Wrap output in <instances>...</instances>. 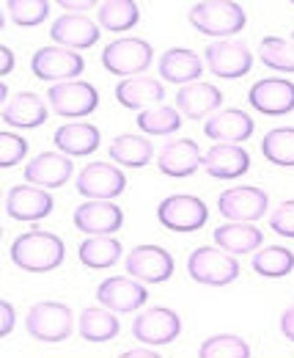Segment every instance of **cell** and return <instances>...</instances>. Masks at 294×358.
Masks as SVG:
<instances>
[{
  "mask_svg": "<svg viewBox=\"0 0 294 358\" xmlns=\"http://www.w3.org/2000/svg\"><path fill=\"white\" fill-rule=\"evenodd\" d=\"M11 259L17 268L28 270V273H50L64 262V243L58 234L34 229L14 240Z\"/></svg>",
  "mask_w": 294,
  "mask_h": 358,
  "instance_id": "6da1fadb",
  "label": "cell"
},
{
  "mask_svg": "<svg viewBox=\"0 0 294 358\" xmlns=\"http://www.w3.org/2000/svg\"><path fill=\"white\" fill-rule=\"evenodd\" d=\"M214 243L220 245V251L226 254H251L261 245V229L253 224H223L214 229Z\"/></svg>",
  "mask_w": 294,
  "mask_h": 358,
  "instance_id": "83f0119b",
  "label": "cell"
},
{
  "mask_svg": "<svg viewBox=\"0 0 294 358\" xmlns=\"http://www.w3.org/2000/svg\"><path fill=\"white\" fill-rule=\"evenodd\" d=\"M281 331H284L286 339L294 342V306H289V309L284 312V317H281Z\"/></svg>",
  "mask_w": 294,
  "mask_h": 358,
  "instance_id": "b9f144b4",
  "label": "cell"
},
{
  "mask_svg": "<svg viewBox=\"0 0 294 358\" xmlns=\"http://www.w3.org/2000/svg\"><path fill=\"white\" fill-rule=\"evenodd\" d=\"M157 166L166 177H190L204 166V155L196 141L182 138V141H170L168 146H163Z\"/></svg>",
  "mask_w": 294,
  "mask_h": 358,
  "instance_id": "d6986e66",
  "label": "cell"
},
{
  "mask_svg": "<svg viewBox=\"0 0 294 358\" xmlns=\"http://www.w3.org/2000/svg\"><path fill=\"white\" fill-rule=\"evenodd\" d=\"M55 146L69 157H85L99 149V130L88 122H69L55 130Z\"/></svg>",
  "mask_w": 294,
  "mask_h": 358,
  "instance_id": "4316f807",
  "label": "cell"
},
{
  "mask_svg": "<svg viewBox=\"0 0 294 358\" xmlns=\"http://www.w3.org/2000/svg\"><path fill=\"white\" fill-rule=\"evenodd\" d=\"M261 155L275 166H294V127L270 130L261 141Z\"/></svg>",
  "mask_w": 294,
  "mask_h": 358,
  "instance_id": "d6a6232c",
  "label": "cell"
},
{
  "mask_svg": "<svg viewBox=\"0 0 294 358\" xmlns=\"http://www.w3.org/2000/svg\"><path fill=\"white\" fill-rule=\"evenodd\" d=\"M119 358H163L160 353H154V350H146V348H135V350H126L124 356Z\"/></svg>",
  "mask_w": 294,
  "mask_h": 358,
  "instance_id": "ee69618b",
  "label": "cell"
},
{
  "mask_svg": "<svg viewBox=\"0 0 294 358\" xmlns=\"http://www.w3.org/2000/svg\"><path fill=\"white\" fill-rule=\"evenodd\" d=\"M267 207H270V199L258 187H231V190H223L220 199H217L220 215L234 221V224L258 221L267 213Z\"/></svg>",
  "mask_w": 294,
  "mask_h": 358,
  "instance_id": "9c48e42d",
  "label": "cell"
},
{
  "mask_svg": "<svg viewBox=\"0 0 294 358\" xmlns=\"http://www.w3.org/2000/svg\"><path fill=\"white\" fill-rule=\"evenodd\" d=\"M198 358H251V348L234 334H217L201 345Z\"/></svg>",
  "mask_w": 294,
  "mask_h": 358,
  "instance_id": "8d00e7d4",
  "label": "cell"
},
{
  "mask_svg": "<svg viewBox=\"0 0 294 358\" xmlns=\"http://www.w3.org/2000/svg\"><path fill=\"white\" fill-rule=\"evenodd\" d=\"M248 102L258 113L286 116L294 110V83L284 78H264L248 91Z\"/></svg>",
  "mask_w": 294,
  "mask_h": 358,
  "instance_id": "5bb4252c",
  "label": "cell"
},
{
  "mask_svg": "<svg viewBox=\"0 0 294 358\" xmlns=\"http://www.w3.org/2000/svg\"><path fill=\"white\" fill-rule=\"evenodd\" d=\"M179 331H182V320L176 317V312L163 306L143 312L132 322V334L143 345H168L179 336Z\"/></svg>",
  "mask_w": 294,
  "mask_h": 358,
  "instance_id": "e0dca14e",
  "label": "cell"
},
{
  "mask_svg": "<svg viewBox=\"0 0 294 358\" xmlns=\"http://www.w3.org/2000/svg\"><path fill=\"white\" fill-rule=\"evenodd\" d=\"M204 133H207V138H212V141H220V143H240V141L251 138L253 119L245 113V110L228 108V110H220L217 116L207 119Z\"/></svg>",
  "mask_w": 294,
  "mask_h": 358,
  "instance_id": "d4e9b609",
  "label": "cell"
},
{
  "mask_svg": "<svg viewBox=\"0 0 294 358\" xmlns=\"http://www.w3.org/2000/svg\"><path fill=\"white\" fill-rule=\"evenodd\" d=\"M47 14H50L47 0H11L8 3V17L17 25H39Z\"/></svg>",
  "mask_w": 294,
  "mask_h": 358,
  "instance_id": "74e56055",
  "label": "cell"
},
{
  "mask_svg": "<svg viewBox=\"0 0 294 358\" xmlns=\"http://www.w3.org/2000/svg\"><path fill=\"white\" fill-rule=\"evenodd\" d=\"M292 45H294V34H292Z\"/></svg>",
  "mask_w": 294,
  "mask_h": 358,
  "instance_id": "f6af8a7d",
  "label": "cell"
},
{
  "mask_svg": "<svg viewBox=\"0 0 294 358\" xmlns=\"http://www.w3.org/2000/svg\"><path fill=\"white\" fill-rule=\"evenodd\" d=\"M207 66L212 75L226 78V80H237L242 75H248L253 66V52L242 42H214L207 47Z\"/></svg>",
  "mask_w": 294,
  "mask_h": 358,
  "instance_id": "4fadbf2b",
  "label": "cell"
},
{
  "mask_svg": "<svg viewBox=\"0 0 294 358\" xmlns=\"http://www.w3.org/2000/svg\"><path fill=\"white\" fill-rule=\"evenodd\" d=\"M138 20H140V8L132 0H110V3H102L99 6V25L105 31L122 34V31L135 28Z\"/></svg>",
  "mask_w": 294,
  "mask_h": 358,
  "instance_id": "4dcf8cb0",
  "label": "cell"
},
{
  "mask_svg": "<svg viewBox=\"0 0 294 358\" xmlns=\"http://www.w3.org/2000/svg\"><path fill=\"white\" fill-rule=\"evenodd\" d=\"M157 218L170 231H198L210 221V210L198 196L176 193V196H168L160 201Z\"/></svg>",
  "mask_w": 294,
  "mask_h": 358,
  "instance_id": "52a82bcc",
  "label": "cell"
},
{
  "mask_svg": "<svg viewBox=\"0 0 294 358\" xmlns=\"http://www.w3.org/2000/svg\"><path fill=\"white\" fill-rule=\"evenodd\" d=\"M152 141L140 138V135H119L110 143V157L113 163L126 166V169H143L152 160Z\"/></svg>",
  "mask_w": 294,
  "mask_h": 358,
  "instance_id": "f1b7e54d",
  "label": "cell"
},
{
  "mask_svg": "<svg viewBox=\"0 0 294 358\" xmlns=\"http://www.w3.org/2000/svg\"><path fill=\"white\" fill-rule=\"evenodd\" d=\"M52 207H55L52 196L31 185H17L6 196V213L17 221H42L52 213Z\"/></svg>",
  "mask_w": 294,
  "mask_h": 358,
  "instance_id": "ac0fdd59",
  "label": "cell"
},
{
  "mask_svg": "<svg viewBox=\"0 0 294 358\" xmlns=\"http://www.w3.org/2000/svg\"><path fill=\"white\" fill-rule=\"evenodd\" d=\"M204 169L217 179H237L251 169V155L240 143H214L204 155Z\"/></svg>",
  "mask_w": 294,
  "mask_h": 358,
  "instance_id": "ffe728a7",
  "label": "cell"
},
{
  "mask_svg": "<svg viewBox=\"0 0 294 358\" xmlns=\"http://www.w3.org/2000/svg\"><path fill=\"white\" fill-rule=\"evenodd\" d=\"M220 102H223V94L212 83H190V86H182L176 94V110L193 122L210 116L212 110L220 108Z\"/></svg>",
  "mask_w": 294,
  "mask_h": 358,
  "instance_id": "cb8c5ba5",
  "label": "cell"
},
{
  "mask_svg": "<svg viewBox=\"0 0 294 358\" xmlns=\"http://www.w3.org/2000/svg\"><path fill=\"white\" fill-rule=\"evenodd\" d=\"M72 177V163L64 155L55 152H42L36 155L28 166H25V179L31 185H39L42 190H55L61 185H66Z\"/></svg>",
  "mask_w": 294,
  "mask_h": 358,
  "instance_id": "44dd1931",
  "label": "cell"
},
{
  "mask_svg": "<svg viewBox=\"0 0 294 358\" xmlns=\"http://www.w3.org/2000/svg\"><path fill=\"white\" fill-rule=\"evenodd\" d=\"M124 224V213L113 201H85L75 210V226L88 237H110Z\"/></svg>",
  "mask_w": 294,
  "mask_h": 358,
  "instance_id": "9a60e30c",
  "label": "cell"
},
{
  "mask_svg": "<svg viewBox=\"0 0 294 358\" xmlns=\"http://www.w3.org/2000/svg\"><path fill=\"white\" fill-rule=\"evenodd\" d=\"M102 64L110 75H126V78H138L140 72L149 69L152 64V45L135 36L116 39L105 47L102 52Z\"/></svg>",
  "mask_w": 294,
  "mask_h": 358,
  "instance_id": "8992f818",
  "label": "cell"
},
{
  "mask_svg": "<svg viewBox=\"0 0 294 358\" xmlns=\"http://www.w3.org/2000/svg\"><path fill=\"white\" fill-rule=\"evenodd\" d=\"M50 105L58 116H66V119H83L91 116L99 105V91L94 89L91 83L85 80H69V83H58V86H50Z\"/></svg>",
  "mask_w": 294,
  "mask_h": 358,
  "instance_id": "ba28073f",
  "label": "cell"
},
{
  "mask_svg": "<svg viewBox=\"0 0 294 358\" xmlns=\"http://www.w3.org/2000/svg\"><path fill=\"white\" fill-rule=\"evenodd\" d=\"M3 122L11 124V127H22V130L42 127L47 122V105H44V99L39 94L22 91V94L11 96L3 105Z\"/></svg>",
  "mask_w": 294,
  "mask_h": 358,
  "instance_id": "7402d4cb",
  "label": "cell"
},
{
  "mask_svg": "<svg viewBox=\"0 0 294 358\" xmlns=\"http://www.w3.org/2000/svg\"><path fill=\"white\" fill-rule=\"evenodd\" d=\"M201 72H204V61H201L193 50L173 47V50H168V52L160 58V75H163V80L176 83V86L198 83Z\"/></svg>",
  "mask_w": 294,
  "mask_h": 358,
  "instance_id": "603a6c76",
  "label": "cell"
},
{
  "mask_svg": "<svg viewBox=\"0 0 294 358\" xmlns=\"http://www.w3.org/2000/svg\"><path fill=\"white\" fill-rule=\"evenodd\" d=\"M99 34H102V31H99V25H96L91 17L75 14V11L61 14V17L52 22V31H50L52 42L66 47V50H85V47L96 45V42H99Z\"/></svg>",
  "mask_w": 294,
  "mask_h": 358,
  "instance_id": "2e32d148",
  "label": "cell"
},
{
  "mask_svg": "<svg viewBox=\"0 0 294 358\" xmlns=\"http://www.w3.org/2000/svg\"><path fill=\"white\" fill-rule=\"evenodd\" d=\"M0 55H3V64H0V75H8L14 69V50L11 47H0Z\"/></svg>",
  "mask_w": 294,
  "mask_h": 358,
  "instance_id": "7bdbcfd3",
  "label": "cell"
},
{
  "mask_svg": "<svg viewBox=\"0 0 294 358\" xmlns=\"http://www.w3.org/2000/svg\"><path fill=\"white\" fill-rule=\"evenodd\" d=\"M258 58L275 72H294V45L281 36H267L258 45Z\"/></svg>",
  "mask_w": 294,
  "mask_h": 358,
  "instance_id": "d590c367",
  "label": "cell"
},
{
  "mask_svg": "<svg viewBox=\"0 0 294 358\" xmlns=\"http://www.w3.org/2000/svg\"><path fill=\"white\" fill-rule=\"evenodd\" d=\"M96 301L110 309V312H135L140 309L146 301H149V292L146 287L138 281V278H126V275H113V278H105L96 289Z\"/></svg>",
  "mask_w": 294,
  "mask_h": 358,
  "instance_id": "7c38bea8",
  "label": "cell"
},
{
  "mask_svg": "<svg viewBox=\"0 0 294 358\" xmlns=\"http://www.w3.org/2000/svg\"><path fill=\"white\" fill-rule=\"evenodd\" d=\"M124 187V174L119 171V166H110V163H88L78 174V193H83L91 201H110L122 196Z\"/></svg>",
  "mask_w": 294,
  "mask_h": 358,
  "instance_id": "30bf717a",
  "label": "cell"
},
{
  "mask_svg": "<svg viewBox=\"0 0 294 358\" xmlns=\"http://www.w3.org/2000/svg\"><path fill=\"white\" fill-rule=\"evenodd\" d=\"M190 25L204 36H234L245 28V8L228 0H204L190 8Z\"/></svg>",
  "mask_w": 294,
  "mask_h": 358,
  "instance_id": "7a4b0ae2",
  "label": "cell"
},
{
  "mask_svg": "<svg viewBox=\"0 0 294 358\" xmlns=\"http://www.w3.org/2000/svg\"><path fill=\"white\" fill-rule=\"evenodd\" d=\"M187 273L193 281L198 284H210V287H226L240 275V265L231 254L217 251V248H196L187 259Z\"/></svg>",
  "mask_w": 294,
  "mask_h": 358,
  "instance_id": "277c9868",
  "label": "cell"
},
{
  "mask_svg": "<svg viewBox=\"0 0 294 358\" xmlns=\"http://www.w3.org/2000/svg\"><path fill=\"white\" fill-rule=\"evenodd\" d=\"M28 152V143L14 133H0V166L3 169H14Z\"/></svg>",
  "mask_w": 294,
  "mask_h": 358,
  "instance_id": "f35d334b",
  "label": "cell"
},
{
  "mask_svg": "<svg viewBox=\"0 0 294 358\" xmlns=\"http://www.w3.org/2000/svg\"><path fill=\"white\" fill-rule=\"evenodd\" d=\"M270 229L278 231L281 237L294 240V201H284L272 215H270Z\"/></svg>",
  "mask_w": 294,
  "mask_h": 358,
  "instance_id": "ab89813d",
  "label": "cell"
},
{
  "mask_svg": "<svg viewBox=\"0 0 294 358\" xmlns=\"http://www.w3.org/2000/svg\"><path fill=\"white\" fill-rule=\"evenodd\" d=\"M126 273L146 284H163L173 275V257L160 245H138L126 257Z\"/></svg>",
  "mask_w": 294,
  "mask_h": 358,
  "instance_id": "8fae6325",
  "label": "cell"
},
{
  "mask_svg": "<svg viewBox=\"0 0 294 358\" xmlns=\"http://www.w3.org/2000/svg\"><path fill=\"white\" fill-rule=\"evenodd\" d=\"M138 127L149 135H168V133H176V130L182 127V119H179V110H176V108L154 105V108L140 110Z\"/></svg>",
  "mask_w": 294,
  "mask_h": 358,
  "instance_id": "e575fe53",
  "label": "cell"
},
{
  "mask_svg": "<svg viewBox=\"0 0 294 358\" xmlns=\"http://www.w3.org/2000/svg\"><path fill=\"white\" fill-rule=\"evenodd\" d=\"M163 96H166L163 80H154V78H126L116 86V99L124 108H135V110L154 108L163 102Z\"/></svg>",
  "mask_w": 294,
  "mask_h": 358,
  "instance_id": "484cf974",
  "label": "cell"
},
{
  "mask_svg": "<svg viewBox=\"0 0 294 358\" xmlns=\"http://www.w3.org/2000/svg\"><path fill=\"white\" fill-rule=\"evenodd\" d=\"M253 270L264 278H281L294 270V254L284 245H270L253 257Z\"/></svg>",
  "mask_w": 294,
  "mask_h": 358,
  "instance_id": "836d02e7",
  "label": "cell"
},
{
  "mask_svg": "<svg viewBox=\"0 0 294 358\" xmlns=\"http://www.w3.org/2000/svg\"><path fill=\"white\" fill-rule=\"evenodd\" d=\"M25 325H28V334L39 342H64L75 328V317L66 303L42 301L31 306Z\"/></svg>",
  "mask_w": 294,
  "mask_h": 358,
  "instance_id": "3957f363",
  "label": "cell"
},
{
  "mask_svg": "<svg viewBox=\"0 0 294 358\" xmlns=\"http://www.w3.org/2000/svg\"><path fill=\"white\" fill-rule=\"evenodd\" d=\"M31 69L44 83H52V86L69 83V80H78V75L83 72V55L66 47H42L34 52Z\"/></svg>",
  "mask_w": 294,
  "mask_h": 358,
  "instance_id": "5b68a950",
  "label": "cell"
},
{
  "mask_svg": "<svg viewBox=\"0 0 294 358\" xmlns=\"http://www.w3.org/2000/svg\"><path fill=\"white\" fill-rule=\"evenodd\" d=\"M0 312H3V325H0V336H8L11 328H14V306L8 301L0 303Z\"/></svg>",
  "mask_w": 294,
  "mask_h": 358,
  "instance_id": "60d3db41",
  "label": "cell"
},
{
  "mask_svg": "<svg viewBox=\"0 0 294 358\" xmlns=\"http://www.w3.org/2000/svg\"><path fill=\"white\" fill-rule=\"evenodd\" d=\"M78 254H80V262H83L85 268H110L122 257V243L113 240V237H88Z\"/></svg>",
  "mask_w": 294,
  "mask_h": 358,
  "instance_id": "f546056e",
  "label": "cell"
},
{
  "mask_svg": "<svg viewBox=\"0 0 294 358\" xmlns=\"http://www.w3.org/2000/svg\"><path fill=\"white\" fill-rule=\"evenodd\" d=\"M80 336L88 342H108L113 336H119L122 325H119V317H113L105 309H85L80 314Z\"/></svg>",
  "mask_w": 294,
  "mask_h": 358,
  "instance_id": "1f68e13d",
  "label": "cell"
}]
</instances>
